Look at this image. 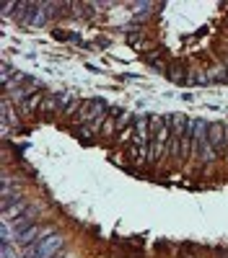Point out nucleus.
<instances>
[{
	"instance_id": "nucleus-9",
	"label": "nucleus",
	"mask_w": 228,
	"mask_h": 258,
	"mask_svg": "<svg viewBox=\"0 0 228 258\" xmlns=\"http://www.w3.org/2000/svg\"><path fill=\"white\" fill-rule=\"evenodd\" d=\"M135 119H138V116H132V114H127V111H122V114H119V121L114 124V132L122 135L124 129H130V126L135 124Z\"/></svg>"
},
{
	"instance_id": "nucleus-3",
	"label": "nucleus",
	"mask_w": 228,
	"mask_h": 258,
	"mask_svg": "<svg viewBox=\"0 0 228 258\" xmlns=\"http://www.w3.org/2000/svg\"><path fill=\"white\" fill-rule=\"evenodd\" d=\"M207 121L197 119L195 121V135H192V155L200 160V163H213L218 158V153L210 147V142H207Z\"/></svg>"
},
{
	"instance_id": "nucleus-13",
	"label": "nucleus",
	"mask_w": 228,
	"mask_h": 258,
	"mask_svg": "<svg viewBox=\"0 0 228 258\" xmlns=\"http://www.w3.org/2000/svg\"><path fill=\"white\" fill-rule=\"evenodd\" d=\"M52 258H68L65 253H57V255H52Z\"/></svg>"
},
{
	"instance_id": "nucleus-7",
	"label": "nucleus",
	"mask_w": 228,
	"mask_h": 258,
	"mask_svg": "<svg viewBox=\"0 0 228 258\" xmlns=\"http://www.w3.org/2000/svg\"><path fill=\"white\" fill-rule=\"evenodd\" d=\"M207 142H210V147L215 150L218 155H223L225 145H228V129H225V124H210V126H207Z\"/></svg>"
},
{
	"instance_id": "nucleus-8",
	"label": "nucleus",
	"mask_w": 228,
	"mask_h": 258,
	"mask_svg": "<svg viewBox=\"0 0 228 258\" xmlns=\"http://www.w3.org/2000/svg\"><path fill=\"white\" fill-rule=\"evenodd\" d=\"M26 209H29V204L21 199V202H13V207H8V209H3V214H6V222L8 220H18L21 214H26Z\"/></svg>"
},
{
	"instance_id": "nucleus-2",
	"label": "nucleus",
	"mask_w": 228,
	"mask_h": 258,
	"mask_svg": "<svg viewBox=\"0 0 228 258\" xmlns=\"http://www.w3.org/2000/svg\"><path fill=\"white\" fill-rule=\"evenodd\" d=\"M151 119L153 116H145V114H140L138 116V121H135V140H132V145H130V158L132 160H148V147H151V135H148V126H151Z\"/></svg>"
},
{
	"instance_id": "nucleus-6",
	"label": "nucleus",
	"mask_w": 228,
	"mask_h": 258,
	"mask_svg": "<svg viewBox=\"0 0 228 258\" xmlns=\"http://www.w3.org/2000/svg\"><path fill=\"white\" fill-rule=\"evenodd\" d=\"M107 116V103L104 101H83L80 111H78V121L80 124H91Z\"/></svg>"
},
{
	"instance_id": "nucleus-5",
	"label": "nucleus",
	"mask_w": 228,
	"mask_h": 258,
	"mask_svg": "<svg viewBox=\"0 0 228 258\" xmlns=\"http://www.w3.org/2000/svg\"><path fill=\"white\" fill-rule=\"evenodd\" d=\"M187 129H190V119L179 114V116L174 119V132H171V137H169V155H171L174 160H181V137H184Z\"/></svg>"
},
{
	"instance_id": "nucleus-4",
	"label": "nucleus",
	"mask_w": 228,
	"mask_h": 258,
	"mask_svg": "<svg viewBox=\"0 0 228 258\" xmlns=\"http://www.w3.org/2000/svg\"><path fill=\"white\" fill-rule=\"evenodd\" d=\"M60 248H62V238L57 232H52V235H47V238H41L39 243L29 245L24 250V258H52V255L60 253Z\"/></svg>"
},
{
	"instance_id": "nucleus-14",
	"label": "nucleus",
	"mask_w": 228,
	"mask_h": 258,
	"mask_svg": "<svg viewBox=\"0 0 228 258\" xmlns=\"http://www.w3.org/2000/svg\"><path fill=\"white\" fill-rule=\"evenodd\" d=\"M225 153H228V145H225Z\"/></svg>"
},
{
	"instance_id": "nucleus-12",
	"label": "nucleus",
	"mask_w": 228,
	"mask_h": 258,
	"mask_svg": "<svg viewBox=\"0 0 228 258\" xmlns=\"http://www.w3.org/2000/svg\"><path fill=\"white\" fill-rule=\"evenodd\" d=\"M151 8H153V3H140V6H135V16L138 18H145L151 13Z\"/></svg>"
},
{
	"instance_id": "nucleus-11",
	"label": "nucleus",
	"mask_w": 228,
	"mask_h": 258,
	"mask_svg": "<svg viewBox=\"0 0 228 258\" xmlns=\"http://www.w3.org/2000/svg\"><path fill=\"white\" fill-rule=\"evenodd\" d=\"M39 101H41V93H36V96H31V98H26L24 103H21V109H24V111L29 114V111H34V109H36V106H39Z\"/></svg>"
},
{
	"instance_id": "nucleus-10",
	"label": "nucleus",
	"mask_w": 228,
	"mask_h": 258,
	"mask_svg": "<svg viewBox=\"0 0 228 258\" xmlns=\"http://www.w3.org/2000/svg\"><path fill=\"white\" fill-rule=\"evenodd\" d=\"M73 101H75V98H73V93H68V91H65V93H60V96L55 98V103H57V109H62V111H68Z\"/></svg>"
},
{
	"instance_id": "nucleus-1",
	"label": "nucleus",
	"mask_w": 228,
	"mask_h": 258,
	"mask_svg": "<svg viewBox=\"0 0 228 258\" xmlns=\"http://www.w3.org/2000/svg\"><path fill=\"white\" fill-rule=\"evenodd\" d=\"M171 124H174V116L171 114H161V116H153L151 119V147H148V163H158L161 155H163V147L171 137Z\"/></svg>"
}]
</instances>
